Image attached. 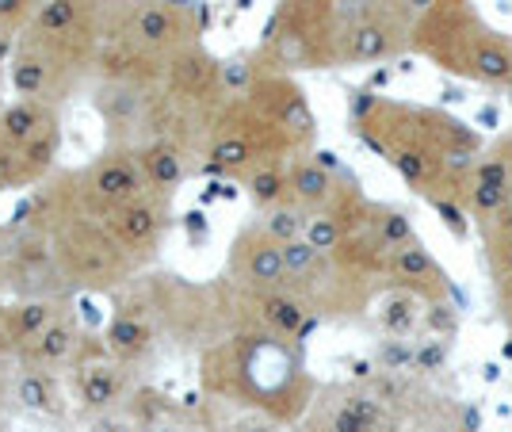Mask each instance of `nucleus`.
<instances>
[{"label":"nucleus","instance_id":"1","mask_svg":"<svg viewBox=\"0 0 512 432\" xmlns=\"http://www.w3.org/2000/svg\"><path fill=\"white\" fill-rule=\"evenodd\" d=\"M203 27L199 0H107L96 77L161 81L172 54L199 43Z\"/></svg>","mask_w":512,"mask_h":432},{"label":"nucleus","instance_id":"2","mask_svg":"<svg viewBox=\"0 0 512 432\" xmlns=\"http://www.w3.org/2000/svg\"><path fill=\"white\" fill-rule=\"evenodd\" d=\"M299 371L291 341L272 333H237L203 352V387L218 394H241L253 406L268 410L291 398V383L299 379Z\"/></svg>","mask_w":512,"mask_h":432},{"label":"nucleus","instance_id":"3","mask_svg":"<svg viewBox=\"0 0 512 432\" xmlns=\"http://www.w3.org/2000/svg\"><path fill=\"white\" fill-rule=\"evenodd\" d=\"M104 16L107 0H43L16 43H27L85 81L88 73H96V58L104 46Z\"/></svg>","mask_w":512,"mask_h":432},{"label":"nucleus","instance_id":"4","mask_svg":"<svg viewBox=\"0 0 512 432\" xmlns=\"http://www.w3.org/2000/svg\"><path fill=\"white\" fill-rule=\"evenodd\" d=\"M50 241L69 291H115L134 280V272L142 268L96 218H69L50 234Z\"/></svg>","mask_w":512,"mask_h":432},{"label":"nucleus","instance_id":"5","mask_svg":"<svg viewBox=\"0 0 512 432\" xmlns=\"http://www.w3.org/2000/svg\"><path fill=\"white\" fill-rule=\"evenodd\" d=\"M264 58L279 73L337 65L329 0H279L264 31Z\"/></svg>","mask_w":512,"mask_h":432},{"label":"nucleus","instance_id":"6","mask_svg":"<svg viewBox=\"0 0 512 432\" xmlns=\"http://www.w3.org/2000/svg\"><path fill=\"white\" fill-rule=\"evenodd\" d=\"M73 192H77V215L107 222L134 199L153 192L150 176L142 169V157L130 146H107L88 165L73 169Z\"/></svg>","mask_w":512,"mask_h":432},{"label":"nucleus","instance_id":"7","mask_svg":"<svg viewBox=\"0 0 512 432\" xmlns=\"http://www.w3.org/2000/svg\"><path fill=\"white\" fill-rule=\"evenodd\" d=\"M92 111L107 127V146L138 150L157 134L165 111V88L161 81H142V77H100L92 85Z\"/></svg>","mask_w":512,"mask_h":432},{"label":"nucleus","instance_id":"8","mask_svg":"<svg viewBox=\"0 0 512 432\" xmlns=\"http://www.w3.org/2000/svg\"><path fill=\"white\" fill-rule=\"evenodd\" d=\"M241 96H249V104H253L295 150H306V146L314 142V130H318L314 111H310L306 96L299 92V85H291L283 73H253Z\"/></svg>","mask_w":512,"mask_h":432},{"label":"nucleus","instance_id":"9","mask_svg":"<svg viewBox=\"0 0 512 432\" xmlns=\"http://www.w3.org/2000/svg\"><path fill=\"white\" fill-rule=\"evenodd\" d=\"M161 88L172 104H184V108H218L230 96L226 92V65L203 43L184 46L180 54H172L165 73H161Z\"/></svg>","mask_w":512,"mask_h":432},{"label":"nucleus","instance_id":"10","mask_svg":"<svg viewBox=\"0 0 512 432\" xmlns=\"http://www.w3.org/2000/svg\"><path fill=\"white\" fill-rule=\"evenodd\" d=\"M230 280L245 295H264L287 287V264H283V245L272 241L260 222L245 226L230 245Z\"/></svg>","mask_w":512,"mask_h":432},{"label":"nucleus","instance_id":"11","mask_svg":"<svg viewBox=\"0 0 512 432\" xmlns=\"http://www.w3.org/2000/svg\"><path fill=\"white\" fill-rule=\"evenodd\" d=\"M169 222H172V195L146 192L142 199H134L130 207H123L115 218H107L104 226L115 234V241L127 249L130 257L138 260V264H146L157 253V245L165 238Z\"/></svg>","mask_w":512,"mask_h":432},{"label":"nucleus","instance_id":"12","mask_svg":"<svg viewBox=\"0 0 512 432\" xmlns=\"http://www.w3.org/2000/svg\"><path fill=\"white\" fill-rule=\"evenodd\" d=\"M88 341H92V337L81 329V318H77V310H73V303H69L58 322L46 325L39 337H31L27 345L16 348V364H20V368L54 371V375H62L65 368L73 371V364L85 356Z\"/></svg>","mask_w":512,"mask_h":432},{"label":"nucleus","instance_id":"13","mask_svg":"<svg viewBox=\"0 0 512 432\" xmlns=\"http://www.w3.org/2000/svg\"><path fill=\"white\" fill-rule=\"evenodd\" d=\"M127 364H119L104 341H88L85 356L73 364V379H77V394L88 410L107 413L115 410L123 398L130 394V375Z\"/></svg>","mask_w":512,"mask_h":432},{"label":"nucleus","instance_id":"14","mask_svg":"<svg viewBox=\"0 0 512 432\" xmlns=\"http://www.w3.org/2000/svg\"><path fill=\"white\" fill-rule=\"evenodd\" d=\"M157 333H161V322H157V310H153V295L150 299H138V303H123L111 322H107L104 333V348L119 360V364H142L157 348Z\"/></svg>","mask_w":512,"mask_h":432},{"label":"nucleus","instance_id":"15","mask_svg":"<svg viewBox=\"0 0 512 432\" xmlns=\"http://www.w3.org/2000/svg\"><path fill=\"white\" fill-rule=\"evenodd\" d=\"M329 157H333V153L291 157V165H287V184H291L287 199L299 203L306 215L329 211V207H337L344 195H348L341 188V180H337V165H333Z\"/></svg>","mask_w":512,"mask_h":432},{"label":"nucleus","instance_id":"16","mask_svg":"<svg viewBox=\"0 0 512 432\" xmlns=\"http://www.w3.org/2000/svg\"><path fill=\"white\" fill-rule=\"evenodd\" d=\"M249 310H253L260 333H272L283 341H302L306 329L314 325L310 306L302 303L295 291L279 287V291H264V295H249Z\"/></svg>","mask_w":512,"mask_h":432},{"label":"nucleus","instance_id":"17","mask_svg":"<svg viewBox=\"0 0 512 432\" xmlns=\"http://www.w3.org/2000/svg\"><path fill=\"white\" fill-rule=\"evenodd\" d=\"M12 406L43 421H65L69 417V398H65L62 375L54 371H35L16 364V383H12Z\"/></svg>","mask_w":512,"mask_h":432},{"label":"nucleus","instance_id":"18","mask_svg":"<svg viewBox=\"0 0 512 432\" xmlns=\"http://www.w3.org/2000/svg\"><path fill=\"white\" fill-rule=\"evenodd\" d=\"M386 272L402 283L406 291H413L417 299H440L444 287H448V276L440 272V264L432 260V253L417 238L409 241V245H402L398 253H390Z\"/></svg>","mask_w":512,"mask_h":432},{"label":"nucleus","instance_id":"19","mask_svg":"<svg viewBox=\"0 0 512 432\" xmlns=\"http://www.w3.org/2000/svg\"><path fill=\"white\" fill-rule=\"evenodd\" d=\"M138 157H142V169L150 176L153 192L161 195H176V188L188 180L192 173V157L195 153L188 146H180L176 138H165V134H157L150 142H142L138 146Z\"/></svg>","mask_w":512,"mask_h":432},{"label":"nucleus","instance_id":"20","mask_svg":"<svg viewBox=\"0 0 512 432\" xmlns=\"http://www.w3.org/2000/svg\"><path fill=\"white\" fill-rule=\"evenodd\" d=\"M130 413H134V429L138 432H199L192 410L176 406L172 398L157 394V390L130 394Z\"/></svg>","mask_w":512,"mask_h":432},{"label":"nucleus","instance_id":"21","mask_svg":"<svg viewBox=\"0 0 512 432\" xmlns=\"http://www.w3.org/2000/svg\"><path fill=\"white\" fill-rule=\"evenodd\" d=\"M69 299H8V318L16 333V348L27 345L31 337H39L46 325H54L65 314Z\"/></svg>","mask_w":512,"mask_h":432},{"label":"nucleus","instance_id":"22","mask_svg":"<svg viewBox=\"0 0 512 432\" xmlns=\"http://www.w3.org/2000/svg\"><path fill=\"white\" fill-rule=\"evenodd\" d=\"M287 165H291V161H272V165L256 169L253 176H245V192H249V199H253L260 211H272L279 203H287V192H291V184H287Z\"/></svg>","mask_w":512,"mask_h":432},{"label":"nucleus","instance_id":"23","mask_svg":"<svg viewBox=\"0 0 512 432\" xmlns=\"http://www.w3.org/2000/svg\"><path fill=\"white\" fill-rule=\"evenodd\" d=\"M306 222H310V215L302 211L299 203L287 199V203H279V207H272V211H264L260 230H264L272 241H279V245H291V241L306 238Z\"/></svg>","mask_w":512,"mask_h":432},{"label":"nucleus","instance_id":"24","mask_svg":"<svg viewBox=\"0 0 512 432\" xmlns=\"http://www.w3.org/2000/svg\"><path fill=\"white\" fill-rule=\"evenodd\" d=\"M379 322L386 333H409L417 325V295L413 291H390L383 303H379Z\"/></svg>","mask_w":512,"mask_h":432},{"label":"nucleus","instance_id":"25","mask_svg":"<svg viewBox=\"0 0 512 432\" xmlns=\"http://www.w3.org/2000/svg\"><path fill=\"white\" fill-rule=\"evenodd\" d=\"M39 4H43V0H0V46L12 50V43L31 27Z\"/></svg>","mask_w":512,"mask_h":432},{"label":"nucleus","instance_id":"26","mask_svg":"<svg viewBox=\"0 0 512 432\" xmlns=\"http://www.w3.org/2000/svg\"><path fill=\"white\" fill-rule=\"evenodd\" d=\"M467 211L474 218H493L505 203H509L512 195L497 192V188H490V184H478V180H467Z\"/></svg>","mask_w":512,"mask_h":432},{"label":"nucleus","instance_id":"27","mask_svg":"<svg viewBox=\"0 0 512 432\" xmlns=\"http://www.w3.org/2000/svg\"><path fill=\"white\" fill-rule=\"evenodd\" d=\"M432 207H436V215L444 218V226H451V234H455V238H463V234H467V215L459 211V203L432 195Z\"/></svg>","mask_w":512,"mask_h":432},{"label":"nucleus","instance_id":"28","mask_svg":"<svg viewBox=\"0 0 512 432\" xmlns=\"http://www.w3.org/2000/svg\"><path fill=\"white\" fill-rule=\"evenodd\" d=\"M490 260L501 280L512 276V238H490Z\"/></svg>","mask_w":512,"mask_h":432},{"label":"nucleus","instance_id":"29","mask_svg":"<svg viewBox=\"0 0 512 432\" xmlns=\"http://www.w3.org/2000/svg\"><path fill=\"white\" fill-rule=\"evenodd\" d=\"M12 383H16V356H0V413L12 410Z\"/></svg>","mask_w":512,"mask_h":432},{"label":"nucleus","instance_id":"30","mask_svg":"<svg viewBox=\"0 0 512 432\" xmlns=\"http://www.w3.org/2000/svg\"><path fill=\"white\" fill-rule=\"evenodd\" d=\"M428 325H432L436 333H455V314H451V306L432 303V310H428Z\"/></svg>","mask_w":512,"mask_h":432},{"label":"nucleus","instance_id":"31","mask_svg":"<svg viewBox=\"0 0 512 432\" xmlns=\"http://www.w3.org/2000/svg\"><path fill=\"white\" fill-rule=\"evenodd\" d=\"M0 356H16V333L8 318V303H0Z\"/></svg>","mask_w":512,"mask_h":432},{"label":"nucleus","instance_id":"32","mask_svg":"<svg viewBox=\"0 0 512 432\" xmlns=\"http://www.w3.org/2000/svg\"><path fill=\"white\" fill-rule=\"evenodd\" d=\"M4 85H8V73H4V65H0V115L8 108V100H4Z\"/></svg>","mask_w":512,"mask_h":432},{"label":"nucleus","instance_id":"33","mask_svg":"<svg viewBox=\"0 0 512 432\" xmlns=\"http://www.w3.org/2000/svg\"><path fill=\"white\" fill-rule=\"evenodd\" d=\"M0 432H4V429H0Z\"/></svg>","mask_w":512,"mask_h":432}]
</instances>
